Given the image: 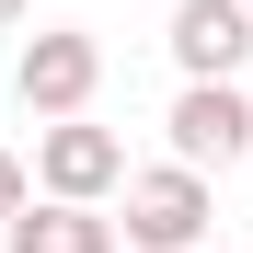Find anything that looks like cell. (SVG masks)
I'll return each mask as SVG.
<instances>
[{
    "instance_id": "5b68a950",
    "label": "cell",
    "mask_w": 253,
    "mask_h": 253,
    "mask_svg": "<svg viewBox=\"0 0 253 253\" xmlns=\"http://www.w3.org/2000/svg\"><path fill=\"white\" fill-rule=\"evenodd\" d=\"M253 46V12L242 0H173V69L184 81H230Z\"/></svg>"
},
{
    "instance_id": "3957f363",
    "label": "cell",
    "mask_w": 253,
    "mask_h": 253,
    "mask_svg": "<svg viewBox=\"0 0 253 253\" xmlns=\"http://www.w3.org/2000/svg\"><path fill=\"white\" fill-rule=\"evenodd\" d=\"M92 81H104V46H92V35H81V23H46V35H23V104L35 115H81V104H92Z\"/></svg>"
},
{
    "instance_id": "277c9868",
    "label": "cell",
    "mask_w": 253,
    "mask_h": 253,
    "mask_svg": "<svg viewBox=\"0 0 253 253\" xmlns=\"http://www.w3.org/2000/svg\"><path fill=\"white\" fill-rule=\"evenodd\" d=\"M242 150H253V92H242V81H184V104H173V161L207 173V161H242Z\"/></svg>"
},
{
    "instance_id": "8992f818",
    "label": "cell",
    "mask_w": 253,
    "mask_h": 253,
    "mask_svg": "<svg viewBox=\"0 0 253 253\" xmlns=\"http://www.w3.org/2000/svg\"><path fill=\"white\" fill-rule=\"evenodd\" d=\"M0 242H12V253H115V219H104V207H23Z\"/></svg>"
},
{
    "instance_id": "52a82bcc",
    "label": "cell",
    "mask_w": 253,
    "mask_h": 253,
    "mask_svg": "<svg viewBox=\"0 0 253 253\" xmlns=\"http://www.w3.org/2000/svg\"><path fill=\"white\" fill-rule=\"evenodd\" d=\"M23 207H35V173H23V161H12V150H0V230H12V219H23Z\"/></svg>"
},
{
    "instance_id": "9c48e42d",
    "label": "cell",
    "mask_w": 253,
    "mask_h": 253,
    "mask_svg": "<svg viewBox=\"0 0 253 253\" xmlns=\"http://www.w3.org/2000/svg\"><path fill=\"white\" fill-rule=\"evenodd\" d=\"M242 12H253V0H242Z\"/></svg>"
},
{
    "instance_id": "6da1fadb",
    "label": "cell",
    "mask_w": 253,
    "mask_h": 253,
    "mask_svg": "<svg viewBox=\"0 0 253 253\" xmlns=\"http://www.w3.org/2000/svg\"><path fill=\"white\" fill-rule=\"evenodd\" d=\"M207 219H219V196H207V173H184V161H161V173H126V242L138 253H196Z\"/></svg>"
},
{
    "instance_id": "7a4b0ae2",
    "label": "cell",
    "mask_w": 253,
    "mask_h": 253,
    "mask_svg": "<svg viewBox=\"0 0 253 253\" xmlns=\"http://www.w3.org/2000/svg\"><path fill=\"white\" fill-rule=\"evenodd\" d=\"M35 184H46V207H104L115 184H126V150L104 138V126H46V138H35Z\"/></svg>"
},
{
    "instance_id": "ba28073f",
    "label": "cell",
    "mask_w": 253,
    "mask_h": 253,
    "mask_svg": "<svg viewBox=\"0 0 253 253\" xmlns=\"http://www.w3.org/2000/svg\"><path fill=\"white\" fill-rule=\"evenodd\" d=\"M23 12H35V0H0V35H12V23H23Z\"/></svg>"
}]
</instances>
